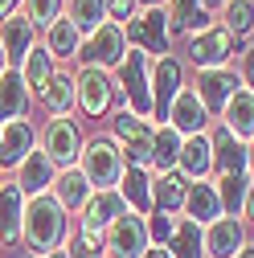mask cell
Segmentation results:
<instances>
[{
	"label": "cell",
	"instance_id": "13",
	"mask_svg": "<svg viewBox=\"0 0 254 258\" xmlns=\"http://www.w3.org/2000/svg\"><path fill=\"white\" fill-rule=\"evenodd\" d=\"M37 33H41V29L29 21L25 13L5 17V21H0V49H5V61L21 66V61H25V53L37 45Z\"/></svg>",
	"mask_w": 254,
	"mask_h": 258
},
{
	"label": "cell",
	"instance_id": "17",
	"mask_svg": "<svg viewBox=\"0 0 254 258\" xmlns=\"http://www.w3.org/2000/svg\"><path fill=\"white\" fill-rule=\"evenodd\" d=\"M127 213V201H123V192L119 188H103V192H90V201L82 205V230H94V234H103L107 225L115 217Z\"/></svg>",
	"mask_w": 254,
	"mask_h": 258
},
{
	"label": "cell",
	"instance_id": "35",
	"mask_svg": "<svg viewBox=\"0 0 254 258\" xmlns=\"http://www.w3.org/2000/svg\"><path fill=\"white\" fill-rule=\"evenodd\" d=\"M213 184H217V197H221V209H226V217H242L250 176H246V172H230V176H217Z\"/></svg>",
	"mask_w": 254,
	"mask_h": 258
},
{
	"label": "cell",
	"instance_id": "1",
	"mask_svg": "<svg viewBox=\"0 0 254 258\" xmlns=\"http://www.w3.org/2000/svg\"><path fill=\"white\" fill-rule=\"evenodd\" d=\"M70 234V217L57 205L53 192H37V197L25 201V221H21V242L33 250V258H45L53 250L66 246Z\"/></svg>",
	"mask_w": 254,
	"mask_h": 258
},
{
	"label": "cell",
	"instance_id": "15",
	"mask_svg": "<svg viewBox=\"0 0 254 258\" xmlns=\"http://www.w3.org/2000/svg\"><path fill=\"white\" fill-rule=\"evenodd\" d=\"M53 176H57V168H53V160L41 152V148H33L21 164H17V188L25 192V197H37V192H49L53 188Z\"/></svg>",
	"mask_w": 254,
	"mask_h": 258
},
{
	"label": "cell",
	"instance_id": "22",
	"mask_svg": "<svg viewBox=\"0 0 254 258\" xmlns=\"http://www.w3.org/2000/svg\"><path fill=\"white\" fill-rule=\"evenodd\" d=\"M209 140H213V172H217V176L246 172V144H242L238 136H230L226 127H217Z\"/></svg>",
	"mask_w": 254,
	"mask_h": 258
},
{
	"label": "cell",
	"instance_id": "5",
	"mask_svg": "<svg viewBox=\"0 0 254 258\" xmlns=\"http://www.w3.org/2000/svg\"><path fill=\"white\" fill-rule=\"evenodd\" d=\"M119 86L127 94V111L148 119L152 115V57L144 49H127L119 61Z\"/></svg>",
	"mask_w": 254,
	"mask_h": 258
},
{
	"label": "cell",
	"instance_id": "11",
	"mask_svg": "<svg viewBox=\"0 0 254 258\" xmlns=\"http://www.w3.org/2000/svg\"><path fill=\"white\" fill-rule=\"evenodd\" d=\"M176 90H180V61L172 53L152 57V115L160 123L168 119V107L176 99Z\"/></svg>",
	"mask_w": 254,
	"mask_h": 258
},
{
	"label": "cell",
	"instance_id": "7",
	"mask_svg": "<svg viewBox=\"0 0 254 258\" xmlns=\"http://www.w3.org/2000/svg\"><path fill=\"white\" fill-rule=\"evenodd\" d=\"M41 152L53 160V168H78V156H82V132L70 115L61 119H49L41 127Z\"/></svg>",
	"mask_w": 254,
	"mask_h": 258
},
{
	"label": "cell",
	"instance_id": "52",
	"mask_svg": "<svg viewBox=\"0 0 254 258\" xmlns=\"http://www.w3.org/2000/svg\"><path fill=\"white\" fill-rule=\"evenodd\" d=\"M0 184H5V180H0Z\"/></svg>",
	"mask_w": 254,
	"mask_h": 258
},
{
	"label": "cell",
	"instance_id": "36",
	"mask_svg": "<svg viewBox=\"0 0 254 258\" xmlns=\"http://www.w3.org/2000/svg\"><path fill=\"white\" fill-rule=\"evenodd\" d=\"M152 144H156V132H152V127H144V132L132 136V140H123L119 148H123L127 168H148V164H152Z\"/></svg>",
	"mask_w": 254,
	"mask_h": 258
},
{
	"label": "cell",
	"instance_id": "24",
	"mask_svg": "<svg viewBox=\"0 0 254 258\" xmlns=\"http://www.w3.org/2000/svg\"><path fill=\"white\" fill-rule=\"evenodd\" d=\"M41 45L53 53V61H74V57H78V49H82V33H78V29L66 21V13H61L53 25H45Z\"/></svg>",
	"mask_w": 254,
	"mask_h": 258
},
{
	"label": "cell",
	"instance_id": "34",
	"mask_svg": "<svg viewBox=\"0 0 254 258\" xmlns=\"http://www.w3.org/2000/svg\"><path fill=\"white\" fill-rule=\"evenodd\" d=\"M176 160H180V136L164 123L160 132H156V144H152V168H156V176H160V172H176Z\"/></svg>",
	"mask_w": 254,
	"mask_h": 258
},
{
	"label": "cell",
	"instance_id": "38",
	"mask_svg": "<svg viewBox=\"0 0 254 258\" xmlns=\"http://www.w3.org/2000/svg\"><path fill=\"white\" fill-rule=\"evenodd\" d=\"M70 258H107L103 254V234H94V230H74V238H70V250H66Z\"/></svg>",
	"mask_w": 254,
	"mask_h": 258
},
{
	"label": "cell",
	"instance_id": "32",
	"mask_svg": "<svg viewBox=\"0 0 254 258\" xmlns=\"http://www.w3.org/2000/svg\"><path fill=\"white\" fill-rule=\"evenodd\" d=\"M217 25L230 37H250L254 33V0H226L217 13Z\"/></svg>",
	"mask_w": 254,
	"mask_h": 258
},
{
	"label": "cell",
	"instance_id": "19",
	"mask_svg": "<svg viewBox=\"0 0 254 258\" xmlns=\"http://www.w3.org/2000/svg\"><path fill=\"white\" fill-rule=\"evenodd\" d=\"M17 70H21V82H25V90H29V99H33V94L41 99V94H45V86H49V78L57 74V61H53V53L37 41L33 49L25 53V61H21Z\"/></svg>",
	"mask_w": 254,
	"mask_h": 258
},
{
	"label": "cell",
	"instance_id": "48",
	"mask_svg": "<svg viewBox=\"0 0 254 258\" xmlns=\"http://www.w3.org/2000/svg\"><path fill=\"white\" fill-rule=\"evenodd\" d=\"M221 5H226V0H201V9H205V13H221Z\"/></svg>",
	"mask_w": 254,
	"mask_h": 258
},
{
	"label": "cell",
	"instance_id": "40",
	"mask_svg": "<svg viewBox=\"0 0 254 258\" xmlns=\"http://www.w3.org/2000/svg\"><path fill=\"white\" fill-rule=\"evenodd\" d=\"M144 127H152V123H148V119H140V115H132V111H119V115H115V144L140 136Z\"/></svg>",
	"mask_w": 254,
	"mask_h": 258
},
{
	"label": "cell",
	"instance_id": "49",
	"mask_svg": "<svg viewBox=\"0 0 254 258\" xmlns=\"http://www.w3.org/2000/svg\"><path fill=\"white\" fill-rule=\"evenodd\" d=\"M234 258H254V246H242V250H238Z\"/></svg>",
	"mask_w": 254,
	"mask_h": 258
},
{
	"label": "cell",
	"instance_id": "14",
	"mask_svg": "<svg viewBox=\"0 0 254 258\" xmlns=\"http://www.w3.org/2000/svg\"><path fill=\"white\" fill-rule=\"evenodd\" d=\"M33 148H37V127L29 119H9L0 127V164L5 168H17Z\"/></svg>",
	"mask_w": 254,
	"mask_h": 258
},
{
	"label": "cell",
	"instance_id": "2",
	"mask_svg": "<svg viewBox=\"0 0 254 258\" xmlns=\"http://www.w3.org/2000/svg\"><path fill=\"white\" fill-rule=\"evenodd\" d=\"M78 168L82 176L90 180L94 192H103V188H119L123 172H127V160H123V148L107 136H94L90 144H82V156H78Z\"/></svg>",
	"mask_w": 254,
	"mask_h": 258
},
{
	"label": "cell",
	"instance_id": "8",
	"mask_svg": "<svg viewBox=\"0 0 254 258\" xmlns=\"http://www.w3.org/2000/svg\"><path fill=\"white\" fill-rule=\"evenodd\" d=\"M74 86H78V111L86 119H103L111 107H115V78L99 66H82L74 74Z\"/></svg>",
	"mask_w": 254,
	"mask_h": 258
},
{
	"label": "cell",
	"instance_id": "31",
	"mask_svg": "<svg viewBox=\"0 0 254 258\" xmlns=\"http://www.w3.org/2000/svg\"><path fill=\"white\" fill-rule=\"evenodd\" d=\"M168 254L172 258H205V225L176 217V234L168 242Z\"/></svg>",
	"mask_w": 254,
	"mask_h": 258
},
{
	"label": "cell",
	"instance_id": "25",
	"mask_svg": "<svg viewBox=\"0 0 254 258\" xmlns=\"http://www.w3.org/2000/svg\"><path fill=\"white\" fill-rule=\"evenodd\" d=\"M49 192L57 197V205L70 213V209H82V205L90 201L94 188H90V180L82 176V168H61V172L53 176V188H49Z\"/></svg>",
	"mask_w": 254,
	"mask_h": 258
},
{
	"label": "cell",
	"instance_id": "30",
	"mask_svg": "<svg viewBox=\"0 0 254 258\" xmlns=\"http://www.w3.org/2000/svg\"><path fill=\"white\" fill-rule=\"evenodd\" d=\"M119 192L132 213H152V180H148V168H127L123 180H119Z\"/></svg>",
	"mask_w": 254,
	"mask_h": 258
},
{
	"label": "cell",
	"instance_id": "6",
	"mask_svg": "<svg viewBox=\"0 0 254 258\" xmlns=\"http://www.w3.org/2000/svg\"><path fill=\"white\" fill-rule=\"evenodd\" d=\"M148 246H152L148 217H140L132 209H127L123 217H115L107 230H103V254H111V258H140Z\"/></svg>",
	"mask_w": 254,
	"mask_h": 258
},
{
	"label": "cell",
	"instance_id": "39",
	"mask_svg": "<svg viewBox=\"0 0 254 258\" xmlns=\"http://www.w3.org/2000/svg\"><path fill=\"white\" fill-rule=\"evenodd\" d=\"M172 234H176V217L156 209V213H152V221H148V238H152V246H168V242H172Z\"/></svg>",
	"mask_w": 254,
	"mask_h": 258
},
{
	"label": "cell",
	"instance_id": "51",
	"mask_svg": "<svg viewBox=\"0 0 254 258\" xmlns=\"http://www.w3.org/2000/svg\"><path fill=\"white\" fill-rule=\"evenodd\" d=\"M5 66H9V61H5V49H0V70H5Z\"/></svg>",
	"mask_w": 254,
	"mask_h": 258
},
{
	"label": "cell",
	"instance_id": "10",
	"mask_svg": "<svg viewBox=\"0 0 254 258\" xmlns=\"http://www.w3.org/2000/svg\"><path fill=\"white\" fill-rule=\"evenodd\" d=\"M193 90H197V99L205 103L209 119H221V111H226V103H230V94L238 90V74H234L230 66H217V70H197Z\"/></svg>",
	"mask_w": 254,
	"mask_h": 258
},
{
	"label": "cell",
	"instance_id": "16",
	"mask_svg": "<svg viewBox=\"0 0 254 258\" xmlns=\"http://www.w3.org/2000/svg\"><path fill=\"white\" fill-rule=\"evenodd\" d=\"M246 246V230L238 217H213L205 225V258H234Z\"/></svg>",
	"mask_w": 254,
	"mask_h": 258
},
{
	"label": "cell",
	"instance_id": "12",
	"mask_svg": "<svg viewBox=\"0 0 254 258\" xmlns=\"http://www.w3.org/2000/svg\"><path fill=\"white\" fill-rule=\"evenodd\" d=\"M205 123H209V111H205V103L197 99V90H193V86H180L176 99H172V107H168V127L184 140V136H201Z\"/></svg>",
	"mask_w": 254,
	"mask_h": 258
},
{
	"label": "cell",
	"instance_id": "37",
	"mask_svg": "<svg viewBox=\"0 0 254 258\" xmlns=\"http://www.w3.org/2000/svg\"><path fill=\"white\" fill-rule=\"evenodd\" d=\"M61 9H66V0H21V13L33 21L37 29L53 25V21L61 17Z\"/></svg>",
	"mask_w": 254,
	"mask_h": 258
},
{
	"label": "cell",
	"instance_id": "20",
	"mask_svg": "<svg viewBox=\"0 0 254 258\" xmlns=\"http://www.w3.org/2000/svg\"><path fill=\"white\" fill-rule=\"evenodd\" d=\"M188 221L197 225H209L213 217H221V197H217V184L213 180H188V192H184V205Z\"/></svg>",
	"mask_w": 254,
	"mask_h": 258
},
{
	"label": "cell",
	"instance_id": "46",
	"mask_svg": "<svg viewBox=\"0 0 254 258\" xmlns=\"http://www.w3.org/2000/svg\"><path fill=\"white\" fill-rule=\"evenodd\" d=\"M168 0H136V9H164Z\"/></svg>",
	"mask_w": 254,
	"mask_h": 258
},
{
	"label": "cell",
	"instance_id": "4",
	"mask_svg": "<svg viewBox=\"0 0 254 258\" xmlns=\"http://www.w3.org/2000/svg\"><path fill=\"white\" fill-rule=\"evenodd\" d=\"M127 33H123V25L119 21H103L94 33L82 37V49H78V61L82 66H99V70H119V61L127 57Z\"/></svg>",
	"mask_w": 254,
	"mask_h": 258
},
{
	"label": "cell",
	"instance_id": "47",
	"mask_svg": "<svg viewBox=\"0 0 254 258\" xmlns=\"http://www.w3.org/2000/svg\"><path fill=\"white\" fill-rule=\"evenodd\" d=\"M246 168H250V176H254V140H246Z\"/></svg>",
	"mask_w": 254,
	"mask_h": 258
},
{
	"label": "cell",
	"instance_id": "43",
	"mask_svg": "<svg viewBox=\"0 0 254 258\" xmlns=\"http://www.w3.org/2000/svg\"><path fill=\"white\" fill-rule=\"evenodd\" d=\"M242 217H250V225H254V176H250V184H246V205H242Z\"/></svg>",
	"mask_w": 254,
	"mask_h": 258
},
{
	"label": "cell",
	"instance_id": "18",
	"mask_svg": "<svg viewBox=\"0 0 254 258\" xmlns=\"http://www.w3.org/2000/svg\"><path fill=\"white\" fill-rule=\"evenodd\" d=\"M176 172H184V180H205L213 172V140L201 136H184L180 140V160H176Z\"/></svg>",
	"mask_w": 254,
	"mask_h": 258
},
{
	"label": "cell",
	"instance_id": "45",
	"mask_svg": "<svg viewBox=\"0 0 254 258\" xmlns=\"http://www.w3.org/2000/svg\"><path fill=\"white\" fill-rule=\"evenodd\" d=\"M140 258H172V254H168V246H148Z\"/></svg>",
	"mask_w": 254,
	"mask_h": 258
},
{
	"label": "cell",
	"instance_id": "21",
	"mask_svg": "<svg viewBox=\"0 0 254 258\" xmlns=\"http://www.w3.org/2000/svg\"><path fill=\"white\" fill-rule=\"evenodd\" d=\"M221 127H226L230 136H238V140H254V90L238 86L230 94L226 111H221Z\"/></svg>",
	"mask_w": 254,
	"mask_h": 258
},
{
	"label": "cell",
	"instance_id": "9",
	"mask_svg": "<svg viewBox=\"0 0 254 258\" xmlns=\"http://www.w3.org/2000/svg\"><path fill=\"white\" fill-rule=\"evenodd\" d=\"M184 53H188V61L197 70H217V66H230V57L238 53V37H230L221 25H209V29L188 37Z\"/></svg>",
	"mask_w": 254,
	"mask_h": 258
},
{
	"label": "cell",
	"instance_id": "33",
	"mask_svg": "<svg viewBox=\"0 0 254 258\" xmlns=\"http://www.w3.org/2000/svg\"><path fill=\"white\" fill-rule=\"evenodd\" d=\"M66 21L78 29V33H94L107 21V0H66Z\"/></svg>",
	"mask_w": 254,
	"mask_h": 258
},
{
	"label": "cell",
	"instance_id": "41",
	"mask_svg": "<svg viewBox=\"0 0 254 258\" xmlns=\"http://www.w3.org/2000/svg\"><path fill=\"white\" fill-rule=\"evenodd\" d=\"M238 57H242V70H238V82H242L246 90H254V41H250V45H246V49H242Z\"/></svg>",
	"mask_w": 254,
	"mask_h": 258
},
{
	"label": "cell",
	"instance_id": "3",
	"mask_svg": "<svg viewBox=\"0 0 254 258\" xmlns=\"http://www.w3.org/2000/svg\"><path fill=\"white\" fill-rule=\"evenodd\" d=\"M123 33L132 49H144L148 57H164L168 41H172V29H168V13L164 9H136L132 17L123 21Z\"/></svg>",
	"mask_w": 254,
	"mask_h": 258
},
{
	"label": "cell",
	"instance_id": "42",
	"mask_svg": "<svg viewBox=\"0 0 254 258\" xmlns=\"http://www.w3.org/2000/svg\"><path fill=\"white\" fill-rule=\"evenodd\" d=\"M136 13V0H107V21H127V17H132Z\"/></svg>",
	"mask_w": 254,
	"mask_h": 258
},
{
	"label": "cell",
	"instance_id": "27",
	"mask_svg": "<svg viewBox=\"0 0 254 258\" xmlns=\"http://www.w3.org/2000/svg\"><path fill=\"white\" fill-rule=\"evenodd\" d=\"M41 103H45V111H49L53 119H61V115H70V111L78 107V86H74V74H66V70H57V74L49 78L45 94H41Z\"/></svg>",
	"mask_w": 254,
	"mask_h": 258
},
{
	"label": "cell",
	"instance_id": "28",
	"mask_svg": "<svg viewBox=\"0 0 254 258\" xmlns=\"http://www.w3.org/2000/svg\"><path fill=\"white\" fill-rule=\"evenodd\" d=\"M0 111H5L9 119H25L29 115V90H25L17 66L0 70Z\"/></svg>",
	"mask_w": 254,
	"mask_h": 258
},
{
	"label": "cell",
	"instance_id": "29",
	"mask_svg": "<svg viewBox=\"0 0 254 258\" xmlns=\"http://www.w3.org/2000/svg\"><path fill=\"white\" fill-rule=\"evenodd\" d=\"M184 192H188V180L184 172H160L152 180V209L160 213H176L184 205Z\"/></svg>",
	"mask_w": 254,
	"mask_h": 258
},
{
	"label": "cell",
	"instance_id": "50",
	"mask_svg": "<svg viewBox=\"0 0 254 258\" xmlns=\"http://www.w3.org/2000/svg\"><path fill=\"white\" fill-rule=\"evenodd\" d=\"M29 258H33V254H29ZM45 258H70L66 250H53V254H45Z\"/></svg>",
	"mask_w": 254,
	"mask_h": 258
},
{
	"label": "cell",
	"instance_id": "44",
	"mask_svg": "<svg viewBox=\"0 0 254 258\" xmlns=\"http://www.w3.org/2000/svg\"><path fill=\"white\" fill-rule=\"evenodd\" d=\"M13 13H21V0H0V21L13 17Z\"/></svg>",
	"mask_w": 254,
	"mask_h": 258
},
{
	"label": "cell",
	"instance_id": "26",
	"mask_svg": "<svg viewBox=\"0 0 254 258\" xmlns=\"http://www.w3.org/2000/svg\"><path fill=\"white\" fill-rule=\"evenodd\" d=\"M168 13V29L172 33H201V29H209V13L201 9V0H168L164 5Z\"/></svg>",
	"mask_w": 254,
	"mask_h": 258
},
{
	"label": "cell",
	"instance_id": "23",
	"mask_svg": "<svg viewBox=\"0 0 254 258\" xmlns=\"http://www.w3.org/2000/svg\"><path fill=\"white\" fill-rule=\"evenodd\" d=\"M21 221H25V192L17 184H0V242L5 246L21 242Z\"/></svg>",
	"mask_w": 254,
	"mask_h": 258
}]
</instances>
